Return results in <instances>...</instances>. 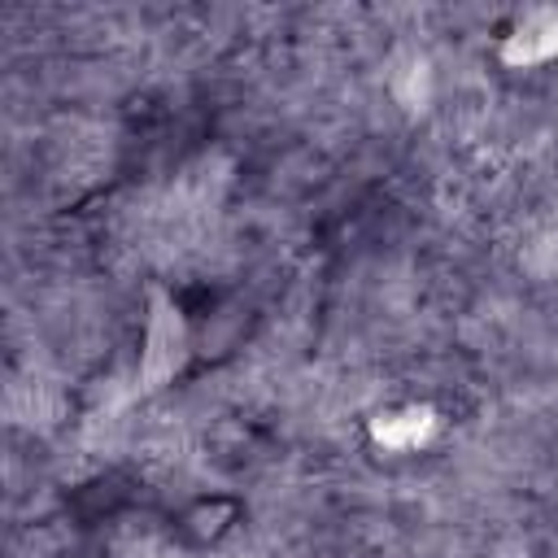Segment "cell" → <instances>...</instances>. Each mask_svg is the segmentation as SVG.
Here are the masks:
<instances>
[{
	"instance_id": "obj_2",
	"label": "cell",
	"mask_w": 558,
	"mask_h": 558,
	"mask_svg": "<svg viewBox=\"0 0 558 558\" xmlns=\"http://www.w3.org/2000/svg\"><path fill=\"white\" fill-rule=\"evenodd\" d=\"M558 52V9H532L514 31H510V44H506V57L510 61H541Z\"/></svg>"
},
{
	"instance_id": "obj_1",
	"label": "cell",
	"mask_w": 558,
	"mask_h": 558,
	"mask_svg": "<svg viewBox=\"0 0 558 558\" xmlns=\"http://www.w3.org/2000/svg\"><path fill=\"white\" fill-rule=\"evenodd\" d=\"M183 349H187V331H183V318L170 301L157 296V310L148 318V331H144V357H140V379L144 388H157L161 379H170L183 362Z\"/></svg>"
}]
</instances>
